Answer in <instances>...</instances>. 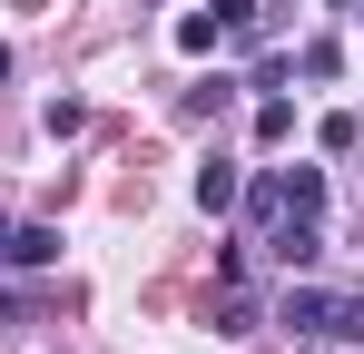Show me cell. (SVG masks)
<instances>
[{"mask_svg": "<svg viewBox=\"0 0 364 354\" xmlns=\"http://www.w3.org/2000/svg\"><path fill=\"white\" fill-rule=\"evenodd\" d=\"M256 30H266V10H256V0H207V10H187V20H178V50L207 59L217 40H256Z\"/></svg>", "mask_w": 364, "mask_h": 354, "instance_id": "6da1fadb", "label": "cell"}, {"mask_svg": "<svg viewBox=\"0 0 364 354\" xmlns=\"http://www.w3.org/2000/svg\"><path fill=\"white\" fill-rule=\"evenodd\" d=\"M266 246H276V266H286V276H305V266L325 256V217H276Z\"/></svg>", "mask_w": 364, "mask_h": 354, "instance_id": "7a4b0ae2", "label": "cell"}, {"mask_svg": "<svg viewBox=\"0 0 364 354\" xmlns=\"http://www.w3.org/2000/svg\"><path fill=\"white\" fill-rule=\"evenodd\" d=\"M325 315H335V286H286L276 295V325L286 335H325Z\"/></svg>", "mask_w": 364, "mask_h": 354, "instance_id": "3957f363", "label": "cell"}, {"mask_svg": "<svg viewBox=\"0 0 364 354\" xmlns=\"http://www.w3.org/2000/svg\"><path fill=\"white\" fill-rule=\"evenodd\" d=\"M0 266H60V227H0Z\"/></svg>", "mask_w": 364, "mask_h": 354, "instance_id": "277c9868", "label": "cell"}, {"mask_svg": "<svg viewBox=\"0 0 364 354\" xmlns=\"http://www.w3.org/2000/svg\"><path fill=\"white\" fill-rule=\"evenodd\" d=\"M237 197H246V177L227 168V158H207V168H197V207H207V217H227Z\"/></svg>", "mask_w": 364, "mask_h": 354, "instance_id": "5b68a950", "label": "cell"}, {"mask_svg": "<svg viewBox=\"0 0 364 354\" xmlns=\"http://www.w3.org/2000/svg\"><path fill=\"white\" fill-rule=\"evenodd\" d=\"M246 217H256V227H276V217H296V207H286V168H266L256 187H246Z\"/></svg>", "mask_w": 364, "mask_h": 354, "instance_id": "8992f818", "label": "cell"}, {"mask_svg": "<svg viewBox=\"0 0 364 354\" xmlns=\"http://www.w3.org/2000/svg\"><path fill=\"white\" fill-rule=\"evenodd\" d=\"M207 325H217V335H256V295H246V286H227L217 305H207Z\"/></svg>", "mask_w": 364, "mask_h": 354, "instance_id": "52a82bcc", "label": "cell"}, {"mask_svg": "<svg viewBox=\"0 0 364 354\" xmlns=\"http://www.w3.org/2000/svg\"><path fill=\"white\" fill-rule=\"evenodd\" d=\"M286 207L296 217H325V168H286Z\"/></svg>", "mask_w": 364, "mask_h": 354, "instance_id": "ba28073f", "label": "cell"}, {"mask_svg": "<svg viewBox=\"0 0 364 354\" xmlns=\"http://www.w3.org/2000/svg\"><path fill=\"white\" fill-rule=\"evenodd\" d=\"M256 138H266V148H286V138H296V109H286V99H266V109H256Z\"/></svg>", "mask_w": 364, "mask_h": 354, "instance_id": "9c48e42d", "label": "cell"}, {"mask_svg": "<svg viewBox=\"0 0 364 354\" xmlns=\"http://www.w3.org/2000/svg\"><path fill=\"white\" fill-rule=\"evenodd\" d=\"M325 335H345V345H364V295H335V315H325Z\"/></svg>", "mask_w": 364, "mask_h": 354, "instance_id": "30bf717a", "label": "cell"}, {"mask_svg": "<svg viewBox=\"0 0 364 354\" xmlns=\"http://www.w3.org/2000/svg\"><path fill=\"white\" fill-rule=\"evenodd\" d=\"M296 69H305V79H335V69H345V50H335V40H305Z\"/></svg>", "mask_w": 364, "mask_h": 354, "instance_id": "8fae6325", "label": "cell"}, {"mask_svg": "<svg viewBox=\"0 0 364 354\" xmlns=\"http://www.w3.org/2000/svg\"><path fill=\"white\" fill-rule=\"evenodd\" d=\"M0 79H10V50H0Z\"/></svg>", "mask_w": 364, "mask_h": 354, "instance_id": "7c38bea8", "label": "cell"}]
</instances>
